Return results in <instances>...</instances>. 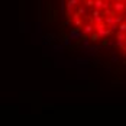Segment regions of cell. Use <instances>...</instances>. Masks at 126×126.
Instances as JSON below:
<instances>
[{"label":"cell","instance_id":"obj_1","mask_svg":"<svg viewBox=\"0 0 126 126\" xmlns=\"http://www.w3.org/2000/svg\"><path fill=\"white\" fill-rule=\"evenodd\" d=\"M65 16L80 35L96 42L114 35L126 17V0H65Z\"/></svg>","mask_w":126,"mask_h":126},{"label":"cell","instance_id":"obj_2","mask_svg":"<svg viewBox=\"0 0 126 126\" xmlns=\"http://www.w3.org/2000/svg\"><path fill=\"white\" fill-rule=\"evenodd\" d=\"M114 38H116L117 48L122 51V54L126 57V17L120 23V26L117 28V31L114 32Z\"/></svg>","mask_w":126,"mask_h":126}]
</instances>
